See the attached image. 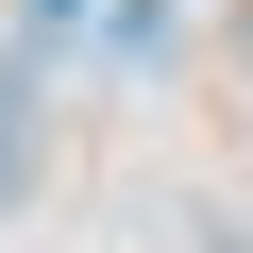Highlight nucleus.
<instances>
[{
    "instance_id": "obj_2",
    "label": "nucleus",
    "mask_w": 253,
    "mask_h": 253,
    "mask_svg": "<svg viewBox=\"0 0 253 253\" xmlns=\"http://www.w3.org/2000/svg\"><path fill=\"white\" fill-rule=\"evenodd\" d=\"M169 34H186L169 0H101V51H118V68H169Z\"/></svg>"
},
{
    "instance_id": "obj_1",
    "label": "nucleus",
    "mask_w": 253,
    "mask_h": 253,
    "mask_svg": "<svg viewBox=\"0 0 253 253\" xmlns=\"http://www.w3.org/2000/svg\"><path fill=\"white\" fill-rule=\"evenodd\" d=\"M17 186H34V51H0V219H17Z\"/></svg>"
},
{
    "instance_id": "obj_3",
    "label": "nucleus",
    "mask_w": 253,
    "mask_h": 253,
    "mask_svg": "<svg viewBox=\"0 0 253 253\" xmlns=\"http://www.w3.org/2000/svg\"><path fill=\"white\" fill-rule=\"evenodd\" d=\"M236 84H253V17H236Z\"/></svg>"
}]
</instances>
